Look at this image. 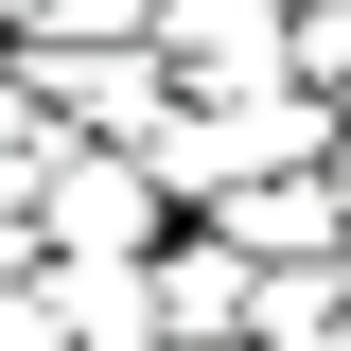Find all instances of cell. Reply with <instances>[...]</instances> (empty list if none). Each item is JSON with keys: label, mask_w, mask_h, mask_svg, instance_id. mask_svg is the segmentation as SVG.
Returning <instances> with one entry per match:
<instances>
[{"label": "cell", "mask_w": 351, "mask_h": 351, "mask_svg": "<svg viewBox=\"0 0 351 351\" xmlns=\"http://www.w3.org/2000/svg\"><path fill=\"white\" fill-rule=\"evenodd\" d=\"M176 228H211L228 193H281V176H334V106L316 88H176V123L141 141Z\"/></svg>", "instance_id": "obj_1"}, {"label": "cell", "mask_w": 351, "mask_h": 351, "mask_svg": "<svg viewBox=\"0 0 351 351\" xmlns=\"http://www.w3.org/2000/svg\"><path fill=\"white\" fill-rule=\"evenodd\" d=\"M158 246H176L158 176L106 158V141H53V176H36V263H158Z\"/></svg>", "instance_id": "obj_2"}, {"label": "cell", "mask_w": 351, "mask_h": 351, "mask_svg": "<svg viewBox=\"0 0 351 351\" xmlns=\"http://www.w3.org/2000/svg\"><path fill=\"white\" fill-rule=\"evenodd\" d=\"M18 71V106H36L53 141H106V158H141V141L176 123V71L158 53H0Z\"/></svg>", "instance_id": "obj_3"}, {"label": "cell", "mask_w": 351, "mask_h": 351, "mask_svg": "<svg viewBox=\"0 0 351 351\" xmlns=\"http://www.w3.org/2000/svg\"><path fill=\"white\" fill-rule=\"evenodd\" d=\"M141 281H158V334H176V351H228V334H246V281H263V263H228L211 228H176Z\"/></svg>", "instance_id": "obj_4"}, {"label": "cell", "mask_w": 351, "mask_h": 351, "mask_svg": "<svg viewBox=\"0 0 351 351\" xmlns=\"http://www.w3.org/2000/svg\"><path fill=\"white\" fill-rule=\"evenodd\" d=\"M53 334H71V351H176L141 263H53Z\"/></svg>", "instance_id": "obj_5"}, {"label": "cell", "mask_w": 351, "mask_h": 351, "mask_svg": "<svg viewBox=\"0 0 351 351\" xmlns=\"http://www.w3.org/2000/svg\"><path fill=\"white\" fill-rule=\"evenodd\" d=\"M211 246H228V263H351L316 176H281V193H228V211H211Z\"/></svg>", "instance_id": "obj_6"}, {"label": "cell", "mask_w": 351, "mask_h": 351, "mask_svg": "<svg viewBox=\"0 0 351 351\" xmlns=\"http://www.w3.org/2000/svg\"><path fill=\"white\" fill-rule=\"evenodd\" d=\"M0 351H71V334H53V263H36V281H0Z\"/></svg>", "instance_id": "obj_7"}, {"label": "cell", "mask_w": 351, "mask_h": 351, "mask_svg": "<svg viewBox=\"0 0 351 351\" xmlns=\"http://www.w3.org/2000/svg\"><path fill=\"white\" fill-rule=\"evenodd\" d=\"M316 193H334V246H351V141H334V176H316Z\"/></svg>", "instance_id": "obj_8"}, {"label": "cell", "mask_w": 351, "mask_h": 351, "mask_svg": "<svg viewBox=\"0 0 351 351\" xmlns=\"http://www.w3.org/2000/svg\"><path fill=\"white\" fill-rule=\"evenodd\" d=\"M334 351H351V299H334Z\"/></svg>", "instance_id": "obj_9"}]
</instances>
